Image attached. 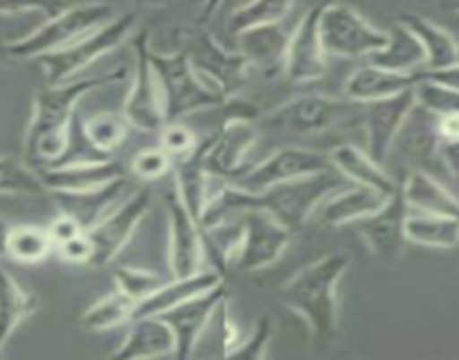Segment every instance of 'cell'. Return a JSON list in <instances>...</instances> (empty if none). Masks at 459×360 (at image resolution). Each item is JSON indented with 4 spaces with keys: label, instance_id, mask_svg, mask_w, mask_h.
<instances>
[{
    "label": "cell",
    "instance_id": "obj_1",
    "mask_svg": "<svg viewBox=\"0 0 459 360\" xmlns=\"http://www.w3.org/2000/svg\"><path fill=\"white\" fill-rule=\"evenodd\" d=\"M338 190L340 176L335 171L268 187L264 192H244L232 185L223 187L210 196V203L201 219V230L219 226L244 212H264L290 232H298L299 227L307 226L311 214L317 212V208Z\"/></svg>",
    "mask_w": 459,
    "mask_h": 360
},
{
    "label": "cell",
    "instance_id": "obj_2",
    "mask_svg": "<svg viewBox=\"0 0 459 360\" xmlns=\"http://www.w3.org/2000/svg\"><path fill=\"white\" fill-rule=\"evenodd\" d=\"M125 77V70L115 68L104 74L79 77L59 86L41 88L34 98L32 117L23 138V160L34 171L50 169L68 151L70 129L77 117V107L88 93L110 86Z\"/></svg>",
    "mask_w": 459,
    "mask_h": 360
},
{
    "label": "cell",
    "instance_id": "obj_3",
    "mask_svg": "<svg viewBox=\"0 0 459 360\" xmlns=\"http://www.w3.org/2000/svg\"><path fill=\"white\" fill-rule=\"evenodd\" d=\"M350 263V254H325L308 266L299 268L281 287V304L304 320L316 345L329 347L340 336L338 284Z\"/></svg>",
    "mask_w": 459,
    "mask_h": 360
},
{
    "label": "cell",
    "instance_id": "obj_4",
    "mask_svg": "<svg viewBox=\"0 0 459 360\" xmlns=\"http://www.w3.org/2000/svg\"><path fill=\"white\" fill-rule=\"evenodd\" d=\"M115 19L113 5H74L64 7L19 41L0 43V56L7 61H39L41 56L73 46L86 34Z\"/></svg>",
    "mask_w": 459,
    "mask_h": 360
},
{
    "label": "cell",
    "instance_id": "obj_5",
    "mask_svg": "<svg viewBox=\"0 0 459 360\" xmlns=\"http://www.w3.org/2000/svg\"><path fill=\"white\" fill-rule=\"evenodd\" d=\"M152 64L156 70L158 86L162 93L167 124L183 122V117L203 108H219L228 102V98L207 83L189 64L183 50L176 52H153Z\"/></svg>",
    "mask_w": 459,
    "mask_h": 360
},
{
    "label": "cell",
    "instance_id": "obj_6",
    "mask_svg": "<svg viewBox=\"0 0 459 360\" xmlns=\"http://www.w3.org/2000/svg\"><path fill=\"white\" fill-rule=\"evenodd\" d=\"M135 25H138V16L134 12L115 16L110 23L101 25L95 32L86 34L79 41H74L73 46L64 47L59 52H52L48 56H41L37 64L43 68L48 86H59V83H68L79 79V74L88 65H92L97 59L113 52L115 47H120L131 37Z\"/></svg>",
    "mask_w": 459,
    "mask_h": 360
},
{
    "label": "cell",
    "instance_id": "obj_7",
    "mask_svg": "<svg viewBox=\"0 0 459 360\" xmlns=\"http://www.w3.org/2000/svg\"><path fill=\"white\" fill-rule=\"evenodd\" d=\"M180 41H183L180 50L187 55L192 68L223 98H235L237 90L248 81L250 68L244 56L216 41L203 21L180 28Z\"/></svg>",
    "mask_w": 459,
    "mask_h": 360
},
{
    "label": "cell",
    "instance_id": "obj_8",
    "mask_svg": "<svg viewBox=\"0 0 459 360\" xmlns=\"http://www.w3.org/2000/svg\"><path fill=\"white\" fill-rule=\"evenodd\" d=\"M365 107L350 99L329 98V95H302L281 107L273 108L262 117L266 126L295 135H317L350 120L363 122Z\"/></svg>",
    "mask_w": 459,
    "mask_h": 360
},
{
    "label": "cell",
    "instance_id": "obj_9",
    "mask_svg": "<svg viewBox=\"0 0 459 360\" xmlns=\"http://www.w3.org/2000/svg\"><path fill=\"white\" fill-rule=\"evenodd\" d=\"M387 32L374 28L360 12L342 3L320 7V41L326 56L363 59L387 46Z\"/></svg>",
    "mask_w": 459,
    "mask_h": 360
},
{
    "label": "cell",
    "instance_id": "obj_10",
    "mask_svg": "<svg viewBox=\"0 0 459 360\" xmlns=\"http://www.w3.org/2000/svg\"><path fill=\"white\" fill-rule=\"evenodd\" d=\"M257 138L259 131L253 120L225 116L219 131L201 140L203 167L207 176L212 180H232V185H237V180L253 167L248 153Z\"/></svg>",
    "mask_w": 459,
    "mask_h": 360
},
{
    "label": "cell",
    "instance_id": "obj_11",
    "mask_svg": "<svg viewBox=\"0 0 459 360\" xmlns=\"http://www.w3.org/2000/svg\"><path fill=\"white\" fill-rule=\"evenodd\" d=\"M134 79H131L129 95H126L125 111L122 116L131 124V129H140L144 133H160L165 120V107H162V93L158 86L156 70L152 64V41L149 32L135 34L134 41Z\"/></svg>",
    "mask_w": 459,
    "mask_h": 360
},
{
    "label": "cell",
    "instance_id": "obj_12",
    "mask_svg": "<svg viewBox=\"0 0 459 360\" xmlns=\"http://www.w3.org/2000/svg\"><path fill=\"white\" fill-rule=\"evenodd\" d=\"M239 221V239H237L230 266L241 273H257L273 266L289 248L293 232L277 223L264 212H244Z\"/></svg>",
    "mask_w": 459,
    "mask_h": 360
},
{
    "label": "cell",
    "instance_id": "obj_13",
    "mask_svg": "<svg viewBox=\"0 0 459 360\" xmlns=\"http://www.w3.org/2000/svg\"><path fill=\"white\" fill-rule=\"evenodd\" d=\"M326 171H333L326 153L307 147H284L264 160L253 162V167L232 187H239L244 192H264L268 187L311 178Z\"/></svg>",
    "mask_w": 459,
    "mask_h": 360
},
{
    "label": "cell",
    "instance_id": "obj_14",
    "mask_svg": "<svg viewBox=\"0 0 459 360\" xmlns=\"http://www.w3.org/2000/svg\"><path fill=\"white\" fill-rule=\"evenodd\" d=\"M149 208H152V194H149V190H140L131 194L125 203L115 205L95 226L88 227L86 236L92 250L88 268H104L113 263L115 257L122 253V248L129 244L135 227L140 226Z\"/></svg>",
    "mask_w": 459,
    "mask_h": 360
},
{
    "label": "cell",
    "instance_id": "obj_15",
    "mask_svg": "<svg viewBox=\"0 0 459 360\" xmlns=\"http://www.w3.org/2000/svg\"><path fill=\"white\" fill-rule=\"evenodd\" d=\"M225 302H228V288H225V284H221V287L212 288V291L203 293L198 297H192L185 304L158 315V318L165 320L167 327L174 333L176 360H192L203 331L216 318V313H219Z\"/></svg>",
    "mask_w": 459,
    "mask_h": 360
},
{
    "label": "cell",
    "instance_id": "obj_16",
    "mask_svg": "<svg viewBox=\"0 0 459 360\" xmlns=\"http://www.w3.org/2000/svg\"><path fill=\"white\" fill-rule=\"evenodd\" d=\"M167 221H169V270L171 278H192L203 270L205 241L201 223L194 221L176 192L165 196Z\"/></svg>",
    "mask_w": 459,
    "mask_h": 360
},
{
    "label": "cell",
    "instance_id": "obj_17",
    "mask_svg": "<svg viewBox=\"0 0 459 360\" xmlns=\"http://www.w3.org/2000/svg\"><path fill=\"white\" fill-rule=\"evenodd\" d=\"M284 74L290 83H313L326 74V52L320 41V7H308L295 23L286 47Z\"/></svg>",
    "mask_w": 459,
    "mask_h": 360
},
{
    "label": "cell",
    "instance_id": "obj_18",
    "mask_svg": "<svg viewBox=\"0 0 459 360\" xmlns=\"http://www.w3.org/2000/svg\"><path fill=\"white\" fill-rule=\"evenodd\" d=\"M417 108V99H414V88L405 90V93L396 95V98L383 99V102L369 104L363 111L365 138H368V153L372 156L374 162L383 165L390 156L392 147L396 144V138L403 131L405 122Z\"/></svg>",
    "mask_w": 459,
    "mask_h": 360
},
{
    "label": "cell",
    "instance_id": "obj_19",
    "mask_svg": "<svg viewBox=\"0 0 459 360\" xmlns=\"http://www.w3.org/2000/svg\"><path fill=\"white\" fill-rule=\"evenodd\" d=\"M408 217L410 210L405 205L403 194H401V190H396L378 212L356 223V227H359L360 236L368 244V248L372 250L374 257L385 263H394L403 254L405 244H408V239H405Z\"/></svg>",
    "mask_w": 459,
    "mask_h": 360
},
{
    "label": "cell",
    "instance_id": "obj_20",
    "mask_svg": "<svg viewBox=\"0 0 459 360\" xmlns=\"http://www.w3.org/2000/svg\"><path fill=\"white\" fill-rule=\"evenodd\" d=\"M48 194H91L125 178V167L115 158L108 160L70 162L37 171Z\"/></svg>",
    "mask_w": 459,
    "mask_h": 360
},
{
    "label": "cell",
    "instance_id": "obj_21",
    "mask_svg": "<svg viewBox=\"0 0 459 360\" xmlns=\"http://www.w3.org/2000/svg\"><path fill=\"white\" fill-rule=\"evenodd\" d=\"M293 28L289 30L286 21H281V23L264 25V28H255L250 32L239 34L235 39L237 52L244 56L250 70H259L268 77L284 73L286 47H289Z\"/></svg>",
    "mask_w": 459,
    "mask_h": 360
},
{
    "label": "cell",
    "instance_id": "obj_22",
    "mask_svg": "<svg viewBox=\"0 0 459 360\" xmlns=\"http://www.w3.org/2000/svg\"><path fill=\"white\" fill-rule=\"evenodd\" d=\"M419 81V74L390 73L385 68L368 64L356 68L344 81V99L369 107V104L383 102V99L396 98V95L412 90Z\"/></svg>",
    "mask_w": 459,
    "mask_h": 360
},
{
    "label": "cell",
    "instance_id": "obj_23",
    "mask_svg": "<svg viewBox=\"0 0 459 360\" xmlns=\"http://www.w3.org/2000/svg\"><path fill=\"white\" fill-rule=\"evenodd\" d=\"M326 156H329L335 174L350 180L351 185L368 187L383 196H392L399 190V183L383 169V165L374 162L368 151L354 147V144H338Z\"/></svg>",
    "mask_w": 459,
    "mask_h": 360
},
{
    "label": "cell",
    "instance_id": "obj_24",
    "mask_svg": "<svg viewBox=\"0 0 459 360\" xmlns=\"http://www.w3.org/2000/svg\"><path fill=\"white\" fill-rule=\"evenodd\" d=\"M176 340L171 329L162 318L131 320L129 333L108 360H160L174 356Z\"/></svg>",
    "mask_w": 459,
    "mask_h": 360
},
{
    "label": "cell",
    "instance_id": "obj_25",
    "mask_svg": "<svg viewBox=\"0 0 459 360\" xmlns=\"http://www.w3.org/2000/svg\"><path fill=\"white\" fill-rule=\"evenodd\" d=\"M390 196H383L378 192L368 190V187H340L338 192L329 196L325 203L317 208V217L326 227H342L356 226L363 219L372 217L374 212L383 208V203Z\"/></svg>",
    "mask_w": 459,
    "mask_h": 360
},
{
    "label": "cell",
    "instance_id": "obj_26",
    "mask_svg": "<svg viewBox=\"0 0 459 360\" xmlns=\"http://www.w3.org/2000/svg\"><path fill=\"white\" fill-rule=\"evenodd\" d=\"M223 284V275L216 270H201V273L192 275V278H171L153 293L149 300L135 306V318H158V315L167 313V311L176 309V306L185 304L192 297L203 296V293L212 291V288Z\"/></svg>",
    "mask_w": 459,
    "mask_h": 360
},
{
    "label": "cell",
    "instance_id": "obj_27",
    "mask_svg": "<svg viewBox=\"0 0 459 360\" xmlns=\"http://www.w3.org/2000/svg\"><path fill=\"white\" fill-rule=\"evenodd\" d=\"M399 190L410 212L448 217L459 221V199L428 171H410L399 183Z\"/></svg>",
    "mask_w": 459,
    "mask_h": 360
},
{
    "label": "cell",
    "instance_id": "obj_28",
    "mask_svg": "<svg viewBox=\"0 0 459 360\" xmlns=\"http://www.w3.org/2000/svg\"><path fill=\"white\" fill-rule=\"evenodd\" d=\"M399 23L414 34L423 55H426V70L423 73H437V70L453 68L457 64L459 43L444 28L419 14H401Z\"/></svg>",
    "mask_w": 459,
    "mask_h": 360
},
{
    "label": "cell",
    "instance_id": "obj_29",
    "mask_svg": "<svg viewBox=\"0 0 459 360\" xmlns=\"http://www.w3.org/2000/svg\"><path fill=\"white\" fill-rule=\"evenodd\" d=\"M176 174V196L180 203L185 205L194 221L201 223L203 214H205L207 203H210V176H207L205 167H203V153L201 144L192 156L183 158V160L174 162Z\"/></svg>",
    "mask_w": 459,
    "mask_h": 360
},
{
    "label": "cell",
    "instance_id": "obj_30",
    "mask_svg": "<svg viewBox=\"0 0 459 360\" xmlns=\"http://www.w3.org/2000/svg\"><path fill=\"white\" fill-rule=\"evenodd\" d=\"M39 309L37 296L25 291L19 279L10 273L0 259V351L7 345L12 333L34 315Z\"/></svg>",
    "mask_w": 459,
    "mask_h": 360
},
{
    "label": "cell",
    "instance_id": "obj_31",
    "mask_svg": "<svg viewBox=\"0 0 459 360\" xmlns=\"http://www.w3.org/2000/svg\"><path fill=\"white\" fill-rule=\"evenodd\" d=\"M126 178L117 180L113 185L104 187L100 192H91V194H52L56 205H59L61 214L73 217L83 230L95 226L100 219H104L110 210L117 205V199L125 194Z\"/></svg>",
    "mask_w": 459,
    "mask_h": 360
},
{
    "label": "cell",
    "instance_id": "obj_32",
    "mask_svg": "<svg viewBox=\"0 0 459 360\" xmlns=\"http://www.w3.org/2000/svg\"><path fill=\"white\" fill-rule=\"evenodd\" d=\"M387 37H390L387 46L378 55L372 56L374 65L401 74H419L426 70V55H423L414 34L405 25L396 21L394 28L387 32Z\"/></svg>",
    "mask_w": 459,
    "mask_h": 360
},
{
    "label": "cell",
    "instance_id": "obj_33",
    "mask_svg": "<svg viewBox=\"0 0 459 360\" xmlns=\"http://www.w3.org/2000/svg\"><path fill=\"white\" fill-rule=\"evenodd\" d=\"M52 253H55V241H52L48 227L30 226V223L7 227L3 254L10 257L12 261L23 263V266H37V263L46 261Z\"/></svg>",
    "mask_w": 459,
    "mask_h": 360
},
{
    "label": "cell",
    "instance_id": "obj_34",
    "mask_svg": "<svg viewBox=\"0 0 459 360\" xmlns=\"http://www.w3.org/2000/svg\"><path fill=\"white\" fill-rule=\"evenodd\" d=\"M405 239H408V244L423 245V248H457L459 221L448 217H432V214L410 212L408 223H405Z\"/></svg>",
    "mask_w": 459,
    "mask_h": 360
},
{
    "label": "cell",
    "instance_id": "obj_35",
    "mask_svg": "<svg viewBox=\"0 0 459 360\" xmlns=\"http://www.w3.org/2000/svg\"><path fill=\"white\" fill-rule=\"evenodd\" d=\"M135 313V302H131L129 297L122 296L120 291H110L108 296L100 297L92 306H88L82 313V327L86 331L101 333L110 331V329L125 327V324H131Z\"/></svg>",
    "mask_w": 459,
    "mask_h": 360
},
{
    "label": "cell",
    "instance_id": "obj_36",
    "mask_svg": "<svg viewBox=\"0 0 459 360\" xmlns=\"http://www.w3.org/2000/svg\"><path fill=\"white\" fill-rule=\"evenodd\" d=\"M131 124L122 113H97L83 120V133H86L88 142L92 144L97 153L106 158H113V153L125 144L129 138Z\"/></svg>",
    "mask_w": 459,
    "mask_h": 360
},
{
    "label": "cell",
    "instance_id": "obj_37",
    "mask_svg": "<svg viewBox=\"0 0 459 360\" xmlns=\"http://www.w3.org/2000/svg\"><path fill=\"white\" fill-rule=\"evenodd\" d=\"M295 10L293 3H273V0H259V3H248L239 5L230 12L228 16V32L232 37L250 32L255 28H264L271 23H281L290 19V12Z\"/></svg>",
    "mask_w": 459,
    "mask_h": 360
},
{
    "label": "cell",
    "instance_id": "obj_38",
    "mask_svg": "<svg viewBox=\"0 0 459 360\" xmlns=\"http://www.w3.org/2000/svg\"><path fill=\"white\" fill-rule=\"evenodd\" d=\"M0 194L7 196H41L48 194L37 171L14 156H0Z\"/></svg>",
    "mask_w": 459,
    "mask_h": 360
},
{
    "label": "cell",
    "instance_id": "obj_39",
    "mask_svg": "<svg viewBox=\"0 0 459 360\" xmlns=\"http://www.w3.org/2000/svg\"><path fill=\"white\" fill-rule=\"evenodd\" d=\"M414 99H417V108H423L437 120L459 116V90L444 86V83L419 77L417 86H414Z\"/></svg>",
    "mask_w": 459,
    "mask_h": 360
},
{
    "label": "cell",
    "instance_id": "obj_40",
    "mask_svg": "<svg viewBox=\"0 0 459 360\" xmlns=\"http://www.w3.org/2000/svg\"><path fill=\"white\" fill-rule=\"evenodd\" d=\"M165 282L167 278H162L160 273L144 270V268L122 266L113 273L115 291H120L122 296L129 297L131 302H135V306L143 304L144 300H149V297H152Z\"/></svg>",
    "mask_w": 459,
    "mask_h": 360
},
{
    "label": "cell",
    "instance_id": "obj_41",
    "mask_svg": "<svg viewBox=\"0 0 459 360\" xmlns=\"http://www.w3.org/2000/svg\"><path fill=\"white\" fill-rule=\"evenodd\" d=\"M273 338V318L271 315H262L255 324L253 333L248 340L241 342L237 349L225 351L219 360H266L268 342Z\"/></svg>",
    "mask_w": 459,
    "mask_h": 360
},
{
    "label": "cell",
    "instance_id": "obj_42",
    "mask_svg": "<svg viewBox=\"0 0 459 360\" xmlns=\"http://www.w3.org/2000/svg\"><path fill=\"white\" fill-rule=\"evenodd\" d=\"M160 149L169 153V158L174 162L183 160V158L192 156L198 149L201 140L194 133V129H189L183 122H171V124L162 126L160 133Z\"/></svg>",
    "mask_w": 459,
    "mask_h": 360
},
{
    "label": "cell",
    "instance_id": "obj_43",
    "mask_svg": "<svg viewBox=\"0 0 459 360\" xmlns=\"http://www.w3.org/2000/svg\"><path fill=\"white\" fill-rule=\"evenodd\" d=\"M171 169H174V160H171L169 153L162 151L160 147L143 149V151L135 153L134 160H131V171L135 174V178L144 180V183H153V180L165 178Z\"/></svg>",
    "mask_w": 459,
    "mask_h": 360
},
{
    "label": "cell",
    "instance_id": "obj_44",
    "mask_svg": "<svg viewBox=\"0 0 459 360\" xmlns=\"http://www.w3.org/2000/svg\"><path fill=\"white\" fill-rule=\"evenodd\" d=\"M55 253L59 254L61 261H65V263H73V266H91L92 250H91V244H88L86 232L79 236H74V239L65 241V244L56 245Z\"/></svg>",
    "mask_w": 459,
    "mask_h": 360
},
{
    "label": "cell",
    "instance_id": "obj_45",
    "mask_svg": "<svg viewBox=\"0 0 459 360\" xmlns=\"http://www.w3.org/2000/svg\"><path fill=\"white\" fill-rule=\"evenodd\" d=\"M48 232H50L52 241H55V248H56V245H61V244H65V241L74 239V236L83 235L86 230H83V227L79 226L73 217H68V214H59V217H56L55 221L48 226Z\"/></svg>",
    "mask_w": 459,
    "mask_h": 360
},
{
    "label": "cell",
    "instance_id": "obj_46",
    "mask_svg": "<svg viewBox=\"0 0 459 360\" xmlns=\"http://www.w3.org/2000/svg\"><path fill=\"white\" fill-rule=\"evenodd\" d=\"M419 77L430 79V81L444 83V86L455 88V90H459V64H455L453 68L437 70V73H419Z\"/></svg>",
    "mask_w": 459,
    "mask_h": 360
},
{
    "label": "cell",
    "instance_id": "obj_47",
    "mask_svg": "<svg viewBox=\"0 0 459 360\" xmlns=\"http://www.w3.org/2000/svg\"><path fill=\"white\" fill-rule=\"evenodd\" d=\"M437 156H439L441 160H444V165L459 178V140H455V142H439Z\"/></svg>",
    "mask_w": 459,
    "mask_h": 360
},
{
    "label": "cell",
    "instance_id": "obj_48",
    "mask_svg": "<svg viewBox=\"0 0 459 360\" xmlns=\"http://www.w3.org/2000/svg\"><path fill=\"white\" fill-rule=\"evenodd\" d=\"M437 138H439V142H455V140H459V116L437 120Z\"/></svg>",
    "mask_w": 459,
    "mask_h": 360
},
{
    "label": "cell",
    "instance_id": "obj_49",
    "mask_svg": "<svg viewBox=\"0 0 459 360\" xmlns=\"http://www.w3.org/2000/svg\"><path fill=\"white\" fill-rule=\"evenodd\" d=\"M450 10H453V12H459V5H453V7H450Z\"/></svg>",
    "mask_w": 459,
    "mask_h": 360
},
{
    "label": "cell",
    "instance_id": "obj_50",
    "mask_svg": "<svg viewBox=\"0 0 459 360\" xmlns=\"http://www.w3.org/2000/svg\"><path fill=\"white\" fill-rule=\"evenodd\" d=\"M457 64H459V47H457Z\"/></svg>",
    "mask_w": 459,
    "mask_h": 360
}]
</instances>
